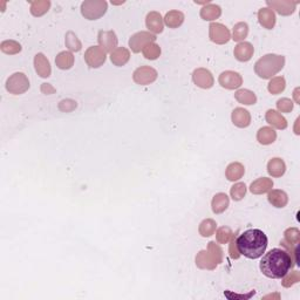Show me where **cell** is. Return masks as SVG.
Segmentation results:
<instances>
[{
	"label": "cell",
	"instance_id": "obj_1",
	"mask_svg": "<svg viewBox=\"0 0 300 300\" xmlns=\"http://www.w3.org/2000/svg\"><path fill=\"white\" fill-rule=\"evenodd\" d=\"M293 266L290 254L283 249H273L269 251L260 261V271L271 279H280L287 275Z\"/></svg>",
	"mask_w": 300,
	"mask_h": 300
},
{
	"label": "cell",
	"instance_id": "obj_2",
	"mask_svg": "<svg viewBox=\"0 0 300 300\" xmlns=\"http://www.w3.org/2000/svg\"><path fill=\"white\" fill-rule=\"evenodd\" d=\"M237 250L249 259H257L265 254L267 237L259 229H250L236 238Z\"/></svg>",
	"mask_w": 300,
	"mask_h": 300
},
{
	"label": "cell",
	"instance_id": "obj_3",
	"mask_svg": "<svg viewBox=\"0 0 300 300\" xmlns=\"http://www.w3.org/2000/svg\"><path fill=\"white\" fill-rule=\"evenodd\" d=\"M285 65L283 55L266 54L254 65V72L261 79H271L273 75L280 72Z\"/></svg>",
	"mask_w": 300,
	"mask_h": 300
},
{
	"label": "cell",
	"instance_id": "obj_4",
	"mask_svg": "<svg viewBox=\"0 0 300 300\" xmlns=\"http://www.w3.org/2000/svg\"><path fill=\"white\" fill-rule=\"evenodd\" d=\"M223 261V250L215 242H210L207 250H202L196 256V265L202 270H215Z\"/></svg>",
	"mask_w": 300,
	"mask_h": 300
},
{
	"label": "cell",
	"instance_id": "obj_5",
	"mask_svg": "<svg viewBox=\"0 0 300 300\" xmlns=\"http://www.w3.org/2000/svg\"><path fill=\"white\" fill-rule=\"evenodd\" d=\"M108 4L105 0H87L81 5V13L86 19L96 20L107 12Z\"/></svg>",
	"mask_w": 300,
	"mask_h": 300
},
{
	"label": "cell",
	"instance_id": "obj_6",
	"mask_svg": "<svg viewBox=\"0 0 300 300\" xmlns=\"http://www.w3.org/2000/svg\"><path fill=\"white\" fill-rule=\"evenodd\" d=\"M29 88V80L23 73H14L7 79L6 89L11 94L20 95L27 92Z\"/></svg>",
	"mask_w": 300,
	"mask_h": 300
},
{
	"label": "cell",
	"instance_id": "obj_7",
	"mask_svg": "<svg viewBox=\"0 0 300 300\" xmlns=\"http://www.w3.org/2000/svg\"><path fill=\"white\" fill-rule=\"evenodd\" d=\"M107 53L100 46L89 47L85 53V60L89 67L99 68L106 62Z\"/></svg>",
	"mask_w": 300,
	"mask_h": 300
},
{
	"label": "cell",
	"instance_id": "obj_8",
	"mask_svg": "<svg viewBox=\"0 0 300 300\" xmlns=\"http://www.w3.org/2000/svg\"><path fill=\"white\" fill-rule=\"evenodd\" d=\"M209 37L212 43L218 45L227 44L231 39L230 31L227 28V26L218 23H213L209 26Z\"/></svg>",
	"mask_w": 300,
	"mask_h": 300
},
{
	"label": "cell",
	"instance_id": "obj_9",
	"mask_svg": "<svg viewBox=\"0 0 300 300\" xmlns=\"http://www.w3.org/2000/svg\"><path fill=\"white\" fill-rule=\"evenodd\" d=\"M156 40V37L150 32H138L134 34L129 40V47L134 53H139L147 46L148 44L154 43Z\"/></svg>",
	"mask_w": 300,
	"mask_h": 300
},
{
	"label": "cell",
	"instance_id": "obj_10",
	"mask_svg": "<svg viewBox=\"0 0 300 300\" xmlns=\"http://www.w3.org/2000/svg\"><path fill=\"white\" fill-rule=\"evenodd\" d=\"M133 79L138 85L147 86L153 84L157 79V72L153 67L142 66L134 72Z\"/></svg>",
	"mask_w": 300,
	"mask_h": 300
},
{
	"label": "cell",
	"instance_id": "obj_11",
	"mask_svg": "<svg viewBox=\"0 0 300 300\" xmlns=\"http://www.w3.org/2000/svg\"><path fill=\"white\" fill-rule=\"evenodd\" d=\"M192 80H194L195 85L197 87L203 89H209L213 86V76L210 70L206 69V68H197L192 73Z\"/></svg>",
	"mask_w": 300,
	"mask_h": 300
},
{
	"label": "cell",
	"instance_id": "obj_12",
	"mask_svg": "<svg viewBox=\"0 0 300 300\" xmlns=\"http://www.w3.org/2000/svg\"><path fill=\"white\" fill-rule=\"evenodd\" d=\"M218 81L223 88L236 89L242 86L243 78L239 73L232 72V70H227V72H223L219 75Z\"/></svg>",
	"mask_w": 300,
	"mask_h": 300
},
{
	"label": "cell",
	"instance_id": "obj_13",
	"mask_svg": "<svg viewBox=\"0 0 300 300\" xmlns=\"http://www.w3.org/2000/svg\"><path fill=\"white\" fill-rule=\"evenodd\" d=\"M97 40H99L100 47L105 50L106 53H112L115 48H117V38L115 32L100 31Z\"/></svg>",
	"mask_w": 300,
	"mask_h": 300
},
{
	"label": "cell",
	"instance_id": "obj_14",
	"mask_svg": "<svg viewBox=\"0 0 300 300\" xmlns=\"http://www.w3.org/2000/svg\"><path fill=\"white\" fill-rule=\"evenodd\" d=\"M266 4L272 7V11L276 10L281 16H290L296 11L298 2L291 1V0H272V1H267Z\"/></svg>",
	"mask_w": 300,
	"mask_h": 300
},
{
	"label": "cell",
	"instance_id": "obj_15",
	"mask_svg": "<svg viewBox=\"0 0 300 300\" xmlns=\"http://www.w3.org/2000/svg\"><path fill=\"white\" fill-rule=\"evenodd\" d=\"M254 48L250 43H239L236 47H234L233 54L234 58H236L238 61L246 62L254 56Z\"/></svg>",
	"mask_w": 300,
	"mask_h": 300
},
{
	"label": "cell",
	"instance_id": "obj_16",
	"mask_svg": "<svg viewBox=\"0 0 300 300\" xmlns=\"http://www.w3.org/2000/svg\"><path fill=\"white\" fill-rule=\"evenodd\" d=\"M34 66L38 75H40L41 78H48L50 73H52V68H50L49 61L47 60V58L43 54V53H38V54L35 55Z\"/></svg>",
	"mask_w": 300,
	"mask_h": 300
},
{
	"label": "cell",
	"instance_id": "obj_17",
	"mask_svg": "<svg viewBox=\"0 0 300 300\" xmlns=\"http://www.w3.org/2000/svg\"><path fill=\"white\" fill-rule=\"evenodd\" d=\"M145 25H147V28L149 29L150 32L153 33H162L163 32V19L162 16L159 13V12H150L148 13L147 19H145Z\"/></svg>",
	"mask_w": 300,
	"mask_h": 300
},
{
	"label": "cell",
	"instance_id": "obj_18",
	"mask_svg": "<svg viewBox=\"0 0 300 300\" xmlns=\"http://www.w3.org/2000/svg\"><path fill=\"white\" fill-rule=\"evenodd\" d=\"M232 122L238 128H246L251 123V115L244 108H236L232 112Z\"/></svg>",
	"mask_w": 300,
	"mask_h": 300
},
{
	"label": "cell",
	"instance_id": "obj_19",
	"mask_svg": "<svg viewBox=\"0 0 300 300\" xmlns=\"http://www.w3.org/2000/svg\"><path fill=\"white\" fill-rule=\"evenodd\" d=\"M273 188V182L271 178L261 177L257 181L252 182L250 186V191L254 195H263L269 192Z\"/></svg>",
	"mask_w": 300,
	"mask_h": 300
},
{
	"label": "cell",
	"instance_id": "obj_20",
	"mask_svg": "<svg viewBox=\"0 0 300 300\" xmlns=\"http://www.w3.org/2000/svg\"><path fill=\"white\" fill-rule=\"evenodd\" d=\"M285 238L280 242V245H283L286 249L287 252L291 250L293 245H298L300 242V231L297 228H290L284 232Z\"/></svg>",
	"mask_w": 300,
	"mask_h": 300
},
{
	"label": "cell",
	"instance_id": "obj_21",
	"mask_svg": "<svg viewBox=\"0 0 300 300\" xmlns=\"http://www.w3.org/2000/svg\"><path fill=\"white\" fill-rule=\"evenodd\" d=\"M259 23L266 29H272L276 25V14L271 8H261L258 12Z\"/></svg>",
	"mask_w": 300,
	"mask_h": 300
},
{
	"label": "cell",
	"instance_id": "obj_22",
	"mask_svg": "<svg viewBox=\"0 0 300 300\" xmlns=\"http://www.w3.org/2000/svg\"><path fill=\"white\" fill-rule=\"evenodd\" d=\"M130 59V53L126 47H117L111 53V60L115 66H124Z\"/></svg>",
	"mask_w": 300,
	"mask_h": 300
},
{
	"label": "cell",
	"instance_id": "obj_23",
	"mask_svg": "<svg viewBox=\"0 0 300 300\" xmlns=\"http://www.w3.org/2000/svg\"><path fill=\"white\" fill-rule=\"evenodd\" d=\"M267 198H269L270 203L276 208H285L289 203V197H287L286 192L283 191V190H272V191L269 192Z\"/></svg>",
	"mask_w": 300,
	"mask_h": 300
},
{
	"label": "cell",
	"instance_id": "obj_24",
	"mask_svg": "<svg viewBox=\"0 0 300 300\" xmlns=\"http://www.w3.org/2000/svg\"><path fill=\"white\" fill-rule=\"evenodd\" d=\"M265 118H266L267 123H270L272 127H275V128L286 129L287 121H286V118H285L283 115L280 114V113L273 111V109H270V111H267L266 113Z\"/></svg>",
	"mask_w": 300,
	"mask_h": 300
},
{
	"label": "cell",
	"instance_id": "obj_25",
	"mask_svg": "<svg viewBox=\"0 0 300 300\" xmlns=\"http://www.w3.org/2000/svg\"><path fill=\"white\" fill-rule=\"evenodd\" d=\"M244 172H245V168L242 163L233 162L228 165L227 170H225V176H227L229 181L234 182V181H238L244 176Z\"/></svg>",
	"mask_w": 300,
	"mask_h": 300
},
{
	"label": "cell",
	"instance_id": "obj_26",
	"mask_svg": "<svg viewBox=\"0 0 300 300\" xmlns=\"http://www.w3.org/2000/svg\"><path fill=\"white\" fill-rule=\"evenodd\" d=\"M267 171L272 177H281L286 171V164L283 160L276 157V159L270 160L267 163Z\"/></svg>",
	"mask_w": 300,
	"mask_h": 300
},
{
	"label": "cell",
	"instance_id": "obj_27",
	"mask_svg": "<svg viewBox=\"0 0 300 300\" xmlns=\"http://www.w3.org/2000/svg\"><path fill=\"white\" fill-rule=\"evenodd\" d=\"M229 204H230V200L227 196V194H223V192H219L213 196L212 202H211V207H212V211L217 213H222L224 212L225 210L228 209Z\"/></svg>",
	"mask_w": 300,
	"mask_h": 300
},
{
	"label": "cell",
	"instance_id": "obj_28",
	"mask_svg": "<svg viewBox=\"0 0 300 300\" xmlns=\"http://www.w3.org/2000/svg\"><path fill=\"white\" fill-rule=\"evenodd\" d=\"M276 138H277V133L270 127H263L257 133L258 142L263 145L272 144L276 141Z\"/></svg>",
	"mask_w": 300,
	"mask_h": 300
},
{
	"label": "cell",
	"instance_id": "obj_29",
	"mask_svg": "<svg viewBox=\"0 0 300 300\" xmlns=\"http://www.w3.org/2000/svg\"><path fill=\"white\" fill-rule=\"evenodd\" d=\"M222 14V10L218 5L209 4L204 6L201 10V18L207 20V22H212V20L218 19Z\"/></svg>",
	"mask_w": 300,
	"mask_h": 300
},
{
	"label": "cell",
	"instance_id": "obj_30",
	"mask_svg": "<svg viewBox=\"0 0 300 300\" xmlns=\"http://www.w3.org/2000/svg\"><path fill=\"white\" fill-rule=\"evenodd\" d=\"M184 22V14L180 11H170L165 14L164 23L168 27L177 28L182 25Z\"/></svg>",
	"mask_w": 300,
	"mask_h": 300
},
{
	"label": "cell",
	"instance_id": "obj_31",
	"mask_svg": "<svg viewBox=\"0 0 300 300\" xmlns=\"http://www.w3.org/2000/svg\"><path fill=\"white\" fill-rule=\"evenodd\" d=\"M234 97L236 100L238 101L239 103H243V105L250 106L254 105L257 102V96L254 92L249 91V89H239V91L236 92L234 94Z\"/></svg>",
	"mask_w": 300,
	"mask_h": 300
},
{
	"label": "cell",
	"instance_id": "obj_32",
	"mask_svg": "<svg viewBox=\"0 0 300 300\" xmlns=\"http://www.w3.org/2000/svg\"><path fill=\"white\" fill-rule=\"evenodd\" d=\"M55 64L60 69H69L74 65V56L70 52H61L56 55Z\"/></svg>",
	"mask_w": 300,
	"mask_h": 300
},
{
	"label": "cell",
	"instance_id": "obj_33",
	"mask_svg": "<svg viewBox=\"0 0 300 300\" xmlns=\"http://www.w3.org/2000/svg\"><path fill=\"white\" fill-rule=\"evenodd\" d=\"M216 229H217L216 222L213 221V219L208 218L204 219V221L201 223L198 231H200V234L202 237H211L212 234L216 232Z\"/></svg>",
	"mask_w": 300,
	"mask_h": 300
},
{
	"label": "cell",
	"instance_id": "obj_34",
	"mask_svg": "<svg viewBox=\"0 0 300 300\" xmlns=\"http://www.w3.org/2000/svg\"><path fill=\"white\" fill-rule=\"evenodd\" d=\"M50 1L48 0H39V1H33L31 5V13L34 17H41L49 10Z\"/></svg>",
	"mask_w": 300,
	"mask_h": 300
},
{
	"label": "cell",
	"instance_id": "obj_35",
	"mask_svg": "<svg viewBox=\"0 0 300 300\" xmlns=\"http://www.w3.org/2000/svg\"><path fill=\"white\" fill-rule=\"evenodd\" d=\"M142 53H143V56L148 60H156L161 55V47L155 43H150L144 47Z\"/></svg>",
	"mask_w": 300,
	"mask_h": 300
},
{
	"label": "cell",
	"instance_id": "obj_36",
	"mask_svg": "<svg viewBox=\"0 0 300 300\" xmlns=\"http://www.w3.org/2000/svg\"><path fill=\"white\" fill-rule=\"evenodd\" d=\"M285 87H286V82H285V79L283 76H276L273 78L269 84V92L273 95L280 94L281 92H284Z\"/></svg>",
	"mask_w": 300,
	"mask_h": 300
},
{
	"label": "cell",
	"instance_id": "obj_37",
	"mask_svg": "<svg viewBox=\"0 0 300 300\" xmlns=\"http://www.w3.org/2000/svg\"><path fill=\"white\" fill-rule=\"evenodd\" d=\"M0 49H1L5 54L14 55L18 54V53L22 50V45L14 40H6L2 41L1 45H0Z\"/></svg>",
	"mask_w": 300,
	"mask_h": 300
},
{
	"label": "cell",
	"instance_id": "obj_38",
	"mask_svg": "<svg viewBox=\"0 0 300 300\" xmlns=\"http://www.w3.org/2000/svg\"><path fill=\"white\" fill-rule=\"evenodd\" d=\"M249 34V26L246 23H238L234 25L233 27V35L232 39L234 41H242L244 40Z\"/></svg>",
	"mask_w": 300,
	"mask_h": 300
},
{
	"label": "cell",
	"instance_id": "obj_39",
	"mask_svg": "<svg viewBox=\"0 0 300 300\" xmlns=\"http://www.w3.org/2000/svg\"><path fill=\"white\" fill-rule=\"evenodd\" d=\"M232 236H233L232 231H231V229L228 227L219 228L216 232V239L219 244H227V243L230 242L231 237Z\"/></svg>",
	"mask_w": 300,
	"mask_h": 300
},
{
	"label": "cell",
	"instance_id": "obj_40",
	"mask_svg": "<svg viewBox=\"0 0 300 300\" xmlns=\"http://www.w3.org/2000/svg\"><path fill=\"white\" fill-rule=\"evenodd\" d=\"M246 194L245 183H236L230 190V195L233 201H242Z\"/></svg>",
	"mask_w": 300,
	"mask_h": 300
},
{
	"label": "cell",
	"instance_id": "obj_41",
	"mask_svg": "<svg viewBox=\"0 0 300 300\" xmlns=\"http://www.w3.org/2000/svg\"><path fill=\"white\" fill-rule=\"evenodd\" d=\"M66 46L73 52H79L81 49V43L73 32H68L66 34Z\"/></svg>",
	"mask_w": 300,
	"mask_h": 300
},
{
	"label": "cell",
	"instance_id": "obj_42",
	"mask_svg": "<svg viewBox=\"0 0 300 300\" xmlns=\"http://www.w3.org/2000/svg\"><path fill=\"white\" fill-rule=\"evenodd\" d=\"M300 281V273L298 271L291 272L290 275H285L283 277V284L284 287H291L292 285H295Z\"/></svg>",
	"mask_w": 300,
	"mask_h": 300
},
{
	"label": "cell",
	"instance_id": "obj_43",
	"mask_svg": "<svg viewBox=\"0 0 300 300\" xmlns=\"http://www.w3.org/2000/svg\"><path fill=\"white\" fill-rule=\"evenodd\" d=\"M277 108H278V111L281 113H290L293 109V102L290 99L284 97V99L278 100Z\"/></svg>",
	"mask_w": 300,
	"mask_h": 300
},
{
	"label": "cell",
	"instance_id": "obj_44",
	"mask_svg": "<svg viewBox=\"0 0 300 300\" xmlns=\"http://www.w3.org/2000/svg\"><path fill=\"white\" fill-rule=\"evenodd\" d=\"M231 242H230V248H229V254H230V257L232 258V259H238L240 257V254L237 250V246H236V237L232 236L231 237Z\"/></svg>",
	"mask_w": 300,
	"mask_h": 300
},
{
	"label": "cell",
	"instance_id": "obj_45",
	"mask_svg": "<svg viewBox=\"0 0 300 300\" xmlns=\"http://www.w3.org/2000/svg\"><path fill=\"white\" fill-rule=\"evenodd\" d=\"M41 89H43L44 93H46V94H52V93H54V91H55L54 88L50 87V86L47 85V84H44L43 88H41Z\"/></svg>",
	"mask_w": 300,
	"mask_h": 300
}]
</instances>
